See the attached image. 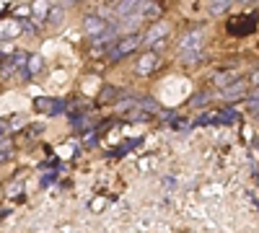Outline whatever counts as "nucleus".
Segmentation results:
<instances>
[{
  "label": "nucleus",
  "instance_id": "14",
  "mask_svg": "<svg viewBox=\"0 0 259 233\" xmlns=\"http://www.w3.org/2000/svg\"><path fill=\"white\" fill-rule=\"evenodd\" d=\"M112 96H117V88H112V86H106V88H104V94L99 96V104H101V107H104V104L109 101Z\"/></svg>",
  "mask_w": 259,
  "mask_h": 233
},
{
  "label": "nucleus",
  "instance_id": "17",
  "mask_svg": "<svg viewBox=\"0 0 259 233\" xmlns=\"http://www.w3.org/2000/svg\"><path fill=\"white\" fill-rule=\"evenodd\" d=\"M249 83H251V86H254V88H259V68H256V70L251 73V78H249Z\"/></svg>",
  "mask_w": 259,
  "mask_h": 233
},
{
  "label": "nucleus",
  "instance_id": "13",
  "mask_svg": "<svg viewBox=\"0 0 259 233\" xmlns=\"http://www.w3.org/2000/svg\"><path fill=\"white\" fill-rule=\"evenodd\" d=\"M228 8H231L228 0H221V3H210V13H212V16H221V13H226Z\"/></svg>",
  "mask_w": 259,
  "mask_h": 233
},
{
  "label": "nucleus",
  "instance_id": "20",
  "mask_svg": "<svg viewBox=\"0 0 259 233\" xmlns=\"http://www.w3.org/2000/svg\"><path fill=\"white\" fill-rule=\"evenodd\" d=\"M3 132H6V124H3V122H0V135H3Z\"/></svg>",
  "mask_w": 259,
  "mask_h": 233
},
{
  "label": "nucleus",
  "instance_id": "5",
  "mask_svg": "<svg viewBox=\"0 0 259 233\" xmlns=\"http://www.w3.org/2000/svg\"><path fill=\"white\" fill-rule=\"evenodd\" d=\"M83 31L89 36H94V39H101L106 31H109V24H106L101 16H85L83 18Z\"/></svg>",
  "mask_w": 259,
  "mask_h": 233
},
{
  "label": "nucleus",
  "instance_id": "4",
  "mask_svg": "<svg viewBox=\"0 0 259 233\" xmlns=\"http://www.w3.org/2000/svg\"><path fill=\"white\" fill-rule=\"evenodd\" d=\"M171 34V24L168 21H156L143 36V44H156V41H166V36Z\"/></svg>",
  "mask_w": 259,
  "mask_h": 233
},
{
  "label": "nucleus",
  "instance_id": "3",
  "mask_svg": "<svg viewBox=\"0 0 259 233\" xmlns=\"http://www.w3.org/2000/svg\"><path fill=\"white\" fill-rule=\"evenodd\" d=\"M158 68H161V57H158L153 50L143 52V55L138 57V62H135V73H138V75H153Z\"/></svg>",
  "mask_w": 259,
  "mask_h": 233
},
{
  "label": "nucleus",
  "instance_id": "7",
  "mask_svg": "<svg viewBox=\"0 0 259 233\" xmlns=\"http://www.w3.org/2000/svg\"><path fill=\"white\" fill-rule=\"evenodd\" d=\"M249 94V83L241 78V80H236V83H231L228 88H223L221 91V96L226 99V101H233V99H244Z\"/></svg>",
  "mask_w": 259,
  "mask_h": 233
},
{
  "label": "nucleus",
  "instance_id": "9",
  "mask_svg": "<svg viewBox=\"0 0 259 233\" xmlns=\"http://www.w3.org/2000/svg\"><path fill=\"white\" fill-rule=\"evenodd\" d=\"M36 109L47 112V114H60L62 112V101H57V99H36Z\"/></svg>",
  "mask_w": 259,
  "mask_h": 233
},
{
  "label": "nucleus",
  "instance_id": "16",
  "mask_svg": "<svg viewBox=\"0 0 259 233\" xmlns=\"http://www.w3.org/2000/svg\"><path fill=\"white\" fill-rule=\"evenodd\" d=\"M202 101H207V94H200V96H194V101H192V104H194V107H205Z\"/></svg>",
  "mask_w": 259,
  "mask_h": 233
},
{
  "label": "nucleus",
  "instance_id": "15",
  "mask_svg": "<svg viewBox=\"0 0 259 233\" xmlns=\"http://www.w3.org/2000/svg\"><path fill=\"white\" fill-rule=\"evenodd\" d=\"M11 151H13V140L0 137V153H11Z\"/></svg>",
  "mask_w": 259,
  "mask_h": 233
},
{
  "label": "nucleus",
  "instance_id": "10",
  "mask_svg": "<svg viewBox=\"0 0 259 233\" xmlns=\"http://www.w3.org/2000/svg\"><path fill=\"white\" fill-rule=\"evenodd\" d=\"M161 13H163V8H161L158 3H143V6H140V18H153V21H156Z\"/></svg>",
  "mask_w": 259,
  "mask_h": 233
},
{
  "label": "nucleus",
  "instance_id": "8",
  "mask_svg": "<svg viewBox=\"0 0 259 233\" xmlns=\"http://www.w3.org/2000/svg\"><path fill=\"white\" fill-rule=\"evenodd\" d=\"M140 0H127V3H119L117 8H114V13L117 16H122V18H130V16H140Z\"/></svg>",
  "mask_w": 259,
  "mask_h": 233
},
{
  "label": "nucleus",
  "instance_id": "6",
  "mask_svg": "<svg viewBox=\"0 0 259 233\" xmlns=\"http://www.w3.org/2000/svg\"><path fill=\"white\" fill-rule=\"evenodd\" d=\"M236 80H241V75H239V70H236V68H221L218 73L212 75V83L218 86V91L228 88L231 83H236Z\"/></svg>",
  "mask_w": 259,
  "mask_h": 233
},
{
  "label": "nucleus",
  "instance_id": "19",
  "mask_svg": "<svg viewBox=\"0 0 259 233\" xmlns=\"http://www.w3.org/2000/svg\"><path fill=\"white\" fill-rule=\"evenodd\" d=\"M6 161H11V153H0V163H6Z\"/></svg>",
  "mask_w": 259,
  "mask_h": 233
},
{
  "label": "nucleus",
  "instance_id": "2",
  "mask_svg": "<svg viewBox=\"0 0 259 233\" xmlns=\"http://www.w3.org/2000/svg\"><path fill=\"white\" fill-rule=\"evenodd\" d=\"M200 47H202V29H194V31L184 34L182 41L177 44V50L184 60H200Z\"/></svg>",
  "mask_w": 259,
  "mask_h": 233
},
{
  "label": "nucleus",
  "instance_id": "1",
  "mask_svg": "<svg viewBox=\"0 0 259 233\" xmlns=\"http://www.w3.org/2000/svg\"><path fill=\"white\" fill-rule=\"evenodd\" d=\"M140 44H143V36H140V34H124L122 39L114 41V47L109 50V60H112V62H119L122 57L133 55Z\"/></svg>",
  "mask_w": 259,
  "mask_h": 233
},
{
  "label": "nucleus",
  "instance_id": "18",
  "mask_svg": "<svg viewBox=\"0 0 259 233\" xmlns=\"http://www.w3.org/2000/svg\"><path fill=\"white\" fill-rule=\"evenodd\" d=\"M31 13V8L29 6H21V8H16V16H29Z\"/></svg>",
  "mask_w": 259,
  "mask_h": 233
},
{
  "label": "nucleus",
  "instance_id": "12",
  "mask_svg": "<svg viewBox=\"0 0 259 233\" xmlns=\"http://www.w3.org/2000/svg\"><path fill=\"white\" fill-rule=\"evenodd\" d=\"M41 68H45V60H41L39 55H31L29 62H26V73H29V75H36Z\"/></svg>",
  "mask_w": 259,
  "mask_h": 233
},
{
  "label": "nucleus",
  "instance_id": "11",
  "mask_svg": "<svg viewBox=\"0 0 259 233\" xmlns=\"http://www.w3.org/2000/svg\"><path fill=\"white\" fill-rule=\"evenodd\" d=\"M62 18H65V8H62V6H52L45 21H47L50 26H60V24H62Z\"/></svg>",
  "mask_w": 259,
  "mask_h": 233
}]
</instances>
